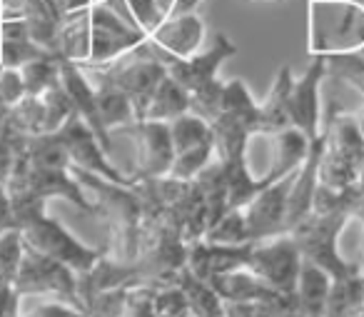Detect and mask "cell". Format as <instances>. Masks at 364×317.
Here are the masks:
<instances>
[{"mask_svg": "<svg viewBox=\"0 0 364 317\" xmlns=\"http://www.w3.org/2000/svg\"><path fill=\"white\" fill-rule=\"evenodd\" d=\"M307 51L312 58H332L364 48L362 0H307Z\"/></svg>", "mask_w": 364, "mask_h": 317, "instance_id": "obj_1", "label": "cell"}, {"mask_svg": "<svg viewBox=\"0 0 364 317\" xmlns=\"http://www.w3.org/2000/svg\"><path fill=\"white\" fill-rule=\"evenodd\" d=\"M347 220H352L347 215V210L329 212V215L309 212L302 222H297L289 230V235L294 237L299 252H302V260L314 262L317 267L327 270L334 280L337 277L359 275L357 265L352 260H344L342 252H339V235H342Z\"/></svg>", "mask_w": 364, "mask_h": 317, "instance_id": "obj_2", "label": "cell"}, {"mask_svg": "<svg viewBox=\"0 0 364 317\" xmlns=\"http://www.w3.org/2000/svg\"><path fill=\"white\" fill-rule=\"evenodd\" d=\"M18 227H21L26 245H31L33 250L43 252V255L53 257V260L63 262V265L70 267L77 277L85 275V272L100 260V252L90 250V247H85L82 242H77L60 222L48 217L46 210H36V212H31V215L21 217Z\"/></svg>", "mask_w": 364, "mask_h": 317, "instance_id": "obj_3", "label": "cell"}, {"mask_svg": "<svg viewBox=\"0 0 364 317\" xmlns=\"http://www.w3.org/2000/svg\"><path fill=\"white\" fill-rule=\"evenodd\" d=\"M245 267L255 272L264 285L277 290L279 295L292 297L299 267H302V252H299L294 237L289 232H282V235L252 242Z\"/></svg>", "mask_w": 364, "mask_h": 317, "instance_id": "obj_4", "label": "cell"}, {"mask_svg": "<svg viewBox=\"0 0 364 317\" xmlns=\"http://www.w3.org/2000/svg\"><path fill=\"white\" fill-rule=\"evenodd\" d=\"M16 292L18 297H55V300H65L82 310L75 272L63 262L33 250L31 245H26V250H23Z\"/></svg>", "mask_w": 364, "mask_h": 317, "instance_id": "obj_5", "label": "cell"}, {"mask_svg": "<svg viewBox=\"0 0 364 317\" xmlns=\"http://www.w3.org/2000/svg\"><path fill=\"white\" fill-rule=\"evenodd\" d=\"M55 135L60 137L63 147H65L68 157H70V165L80 167L85 172H92V175L102 177V180L115 182V185L130 187V190L137 187V180H132L130 175H125V172L112 165L102 142L97 140V135L87 128V123L77 113H73L70 120Z\"/></svg>", "mask_w": 364, "mask_h": 317, "instance_id": "obj_6", "label": "cell"}, {"mask_svg": "<svg viewBox=\"0 0 364 317\" xmlns=\"http://www.w3.org/2000/svg\"><path fill=\"white\" fill-rule=\"evenodd\" d=\"M117 132H125L135 145L132 180H160V177L167 175L172 160H175V145H172L167 123L137 120L130 128Z\"/></svg>", "mask_w": 364, "mask_h": 317, "instance_id": "obj_7", "label": "cell"}, {"mask_svg": "<svg viewBox=\"0 0 364 317\" xmlns=\"http://www.w3.org/2000/svg\"><path fill=\"white\" fill-rule=\"evenodd\" d=\"M324 76H327V63H324V58H312L307 71L299 78H294L292 93H289V123H292L297 130H302L309 140H317V137L322 135Z\"/></svg>", "mask_w": 364, "mask_h": 317, "instance_id": "obj_8", "label": "cell"}, {"mask_svg": "<svg viewBox=\"0 0 364 317\" xmlns=\"http://www.w3.org/2000/svg\"><path fill=\"white\" fill-rule=\"evenodd\" d=\"M203 41L205 21L198 13H182V16L167 18L147 36V46L162 66L195 56L198 51H203Z\"/></svg>", "mask_w": 364, "mask_h": 317, "instance_id": "obj_9", "label": "cell"}, {"mask_svg": "<svg viewBox=\"0 0 364 317\" xmlns=\"http://www.w3.org/2000/svg\"><path fill=\"white\" fill-rule=\"evenodd\" d=\"M292 180H294V172L277 182H269L247 205L240 207L245 222H247V232L252 242L287 232L284 217H287V195H289V187H292Z\"/></svg>", "mask_w": 364, "mask_h": 317, "instance_id": "obj_10", "label": "cell"}, {"mask_svg": "<svg viewBox=\"0 0 364 317\" xmlns=\"http://www.w3.org/2000/svg\"><path fill=\"white\" fill-rule=\"evenodd\" d=\"M232 56H237V46H235L225 33H218L215 41L210 43L205 51H198L195 56L185 58V61L167 63L165 73L190 95V93L200 90V88L218 80V71L223 68V63L230 61Z\"/></svg>", "mask_w": 364, "mask_h": 317, "instance_id": "obj_11", "label": "cell"}, {"mask_svg": "<svg viewBox=\"0 0 364 317\" xmlns=\"http://www.w3.org/2000/svg\"><path fill=\"white\" fill-rule=\"evenodd\" d=\"M213 290L220 295L223 302H240V305H269V307H284V310H294L292 297L279 295L269 285H264L255 272L247 267H235L230 272L213 277L210 280Z\"/></svg>", "mask_w": 364, "mask_h": 317, "instance_id": "obj_12", "label": "cell"}, {"mask_svg": "<svg viewBox=\"0 0 364 317\" xmlns=\"http://www.w3.org/2000/svg\"><path fill=\"white\" fill-rule=\"evenodd\" d=\"M309 140L302 130H297L294 125L282 128V130L269 132V182H277L282 177L292 175L299 165L304 162V157L309 155Z\"/></svg>", "mask_w": 364, "mask_h": 317, "instance_id": "obj_13", "label": "cell"}, {"mask_svg": "<svg viewBox=\"0 0 364 317\" xmlns=\"http://www.w3.org/2000/svg\"><path fill=\"white\" fill-rule=\"evenodd\" d=\"M332 280L334 277L327 270L317 267L314 262L302 260L292 295L294 310L304 317H324V305H327L329 290H332Z\"/></svg>", "mask_w": 364, "mask_h": 317, "instance_id": "obj_14", "label": "cell"}, {"mask_svg": "<svg viewBox=\"0 0 364 317\" xmlns=\"http://www.w3.org/2000/svg\"><path fill=\"white\" fill-rule=\"evenodd\" d=\"M90 80V78H87ZM92 90H95V100H97V110H100V120L102 128L107 130V135L117 130H125L132 123H137V110L132 105V100L125 95L122 90H117L115 85L102 80H90Z\"/></svg>", "mask_w": 364, "mask_h": 317, "instance_id": "obj_15", "label": "cell"}, {"mask_svg": "<svg viewBox=\"0 0 364 317\" xmlns=\"http://www.w3.org/2000/svg\"><path fill=\"white\" fill-rule=\"evenodd\" d=\"M292 68L282 66L274 73L272 88H269L267 98L259 103V130H282L289 128V93H292Z\"/></svg>", "mask_w": 364, "mask_h": 317, "instance_id": "obj_16", "label": "cell"}, {"mask_svg": "<svg viewBox=\"0 0 364 317\" xmlns=\"http://www.w3.org/2000/svg\"><path fill=\"white\" fill-rule=\"evenodd\" d=\"M90 11L82 8L75 13H65L60 18V31H58V41H60V56L77 66H85L87 56H90Z\"/></svg>", "mask_w": 364, "mask_h": 317, "instance_id": "obj_17", "label": "cell"}, {"mask_svg": "<svg viewBox=\"0 0 364 317\" xmlns=\"http://www.w3.org/2000/svg\"><path fill=\"white\" fill-rule=\"evenodd\" d=\"M182 113H190V95L165 73L160 85L152 93L150 103H147L145 110H142L140 120L170 123V120H175V118H180Z\"/></svg>", "mask_w": 364, "mask_h": 317, "instance_id": "obj_18", "label": "cell"}, {"mask_svg": "<svg viewBox=\"0 0 364 317\" xmlns=\"http://www.w3.org/2000/svg\"><path fill=\"white\" fill-rule=\"evenodd\" d=\"M223 113L235 120L245 123L250 128V132L259 130V103L255 100L252 90L247 88V83L232 78L225 83L223 88Z\"/></svg>", "mask_w": 364, "mask_h": 317, "instance_id": "obj_19", "label": "cell"}, {"mask_svg": "<svg viewBox=\"0 0 364 317\" xmlns=\"http://www.w3.org/2000/svg\"><path fill=\"white\" fill-rule=\"evenodd\" d=\"M357 170H359V160L347 157L342 152L332 150V147L324 145L322 155L317 162V182L329 190L344 192L354 180H357Z\"/></svg>", "mask_w": 364, "mask_h": 317, "instance_id": "obj_20", "label": "cell"}, {"mask_svg": "<svg viewBox=\"0 0 364 317\" xmlns=\"http://www.w3.org/2000/svg\"><path fill=\"white\" fill-rule=\"evenodd\" d=\"M167 128H170L175 155L213 140V125L208 120H203L200 115H195V113H182L180 118L167 123Z\"/></svg>", "mask_w": 364, "mask_h": 317, "instance_id": "obj_21", "label": "cell"}, {"mask_svg": "<svg viewBox=\"0 0 364 317\" xmlns=\"http://www.w3.org/2000/svg\"><path fill=\"white\" fill-rule=\"evenodd\" d=\"M26 95H43L53 85L60 83V58L58 56H43L36 61L26 63L21 68Z\"/></svg>", "mask_w": 364, "mask_h": 317, "instance_id": "obj_22", "label": "cell"}, {"mask_svg": "<svg viewBox=\"0 0 364 317\" xmlns=\"http://www.w3.org/2000/svg\"><path fill=\"white\" fill-rule=\"evenodd\" d=\"M364 300V277L349 275L332 280L327 305H324V317H342L347 310H352L357 302Z\"/></svg>", "mask_w": 364, "mask_h": 317, "instance_id": "obj_23", "label": "cell"}, {"mask_svg": "<svg viewBox=\"0 0 364 317\" xmlns=\"http://www.w3.org/2000/svg\"><path fill=\"white\" fill-rule=\"evenodd\" d=\"M327 63V78L349 85L364 100V56L362 51L344 53V56L324 58Z\"/></svg>", "mask_w": 364, "mask_h": 317, "instance_id": "obj_24", "label": "cell"}, {"mask_svg": "<svg viewBox=\"0 0 364 317\" xmlns=\"http://www.w3.org/2000/svg\"><path fill=\"white\" fill-rule=\"evenodd\" d=\"M203 240L215 242V245H247L250 232H247V222L242 217V210H228L208 227Z\"/></svg>", "mask_w": 364, "mask_h": 317, "instance_id": "obj_25", "label": "cell"}, {"mask_svg": "<svg viewBox=\"0 0 364 317\" xmlns=\"http://www.w3.org/2000/svg\"><path fill=\"white\" fill-rule=\"evenodd\" d=\"M215 157V142H205V145H198L193 150H185V152H177L175 160H172L170 170H167L165 177L170 180H182V182H190L205 170V167L213 162Z\"/></svg>", "mask_w": 364, "mask_h": 317, "instance_id": "obj_26", "label": "cell"}, {"mask_svg": "<svg viewBox=\"0 0 364 317\" xmlns=\"http://www.w3.org/2000/svg\"><path fill=\"white\" fill-rule=\"evenodd\" d=\"M23 250H26V242H23L21 227L13 225L0 232V282L16 285L23 262Z\"/></svg>", "mask_w": 364, "mask_h": 317, "instance_id": "obj_27", "label": "cell"}, {"mask_svg": "<svg viewBox=\"0 0 364 317\" xmlns=\"http://www.w3.org/2000/svg\"><path fill=\"white\" fill-rule=\"evenodd\" d=\"M43 100V113H46V135H53L58 132L75 110H73V103L68 98V93L63 90V85H53L50 90H46L41 95Z\"/></svg>", "mask_w": 364, "mask_h": 317, "instance_id": "obj_28", "label": "cell"}, {"mask_svg": "<svg viewBox=\"0 0 364 317\" xmlns=\"http://www.w3.org/2000/svg\"><path fill=\"white\" fill-rule=\"evenodd\" d=\"M43 56H50V53H46L41 46H36L31 38H23V41H0V68L21 71L26 63Z\"/></svg>", "mask_w": 364, "mask_h": 317, "instance_id": "obj_29", "label": "cell"}, {"mask_svg": "<svg viewBox=\"0 0 364 317\" xmlns=\"http://www.w3.org/2000/svg\"><path fill=\"white\" fill-rule=\"evenodd\" d=\"M127 8H130L137 28H140L145 36H150V33L165 21V16L160 13V6H157V0H127Z\"/></svg>", "mask_w": 364, "mask_h": 317, "instance_id": "obj_30", "label": "cell"}, {"mask_svg": "<svg viewBox=\"0 0 364 317\" xmlns=\"http://www.w3.org/2000/svg\"><path fill=\"white\" fill-rule=\"evenodd\" d=\"M23 98H26V85L21 71L0 68V108H13Z\"/></svg>", "mask_w": 364, "mask_h": 317, "instance_id": "obj_31", "label": "cell"}, {"mask_svg": "<svg viewBox=\"0 0 364 317\" xmlns=\"http://www.w3.org/2000/svg\"><path fill=\"white\" fill-rule=\"evenodd\" d=\"M58 3V11H60V18L65 13H75V11H82V8H90L95 0H55Z\"/></svg>", "mask_w": 364, "mask_h": 317, "instance_id": "obj_32", "label": "cell"}, {"mask_svg": "<svg viewBox=\"0 0 364 317\" xmlns=\"http://www.w3.org/2000/svg\"><path fill=\"white\" fill-rule=\"evenodd\" d=\"M200 3H203V0H177L175 13H172V16H182V13H195V11H198Z\"/></svg>", "mask_w": 364, "mask_h": 317, "instance_id": "obj_33", "label": "cell"}, {"mask_svg": "<svg viewBox=\"0 0 364 317\" xmlns=\"http://www.w3.org/2000/svg\"><path fill=\"white\" fill-rule=\"evenodd\" d=\"M354 265H357L359 275L364 277V232H362V240H359V260H354Z\"/></svg>", "mask_w": 364, "mask_h": 317, "instance_id": "obj_34", "label": "cell"}, {"mask_svg": "<svg viewBox=\"0 0 364 317\" xmlns=\"http://www.w3.org/2000/svg\"><path fill=\"white\" fill-rule=\"evenodd\" d=\"M352 115H354V120H357L359 130H362V135H364V100H362V105H359L357 110H352Z\"/></svg>", "mask_w": 364, "mask_h": 317, "instance_id": "obj_35", "label": "cell"}, {"mask_svg": "<svg viewBox=\"0 0 364 317\" xmlns=\"http://www.w3.org/2000/svg\"><path fill=\"white\" fill-rule=\"evenodd\" d=\"M342 317H364V300L362 302H357V305L352 307V310H347Z\"/></svg>", "mask_w": 364, "mask_h": 317, "instance_id": "obj_36", "label": "cell"}, {"mask_svg": "<svg viewBox=\"0 0 364 317\" xmlns=\"http://www.w3.org/2000/svg\"><path fill=\"white\" fill-rule=\"evenodd\" d=\"M354 185L362 187V190H364V165H359V170H357V180H354Z\"/></svg>", "mask_w": 364, "mask_h": 317, "instance_id": "obj_37", "label": "cell"}, {"mask_svg": "<svg viewBox=\"0 0 364 317\" xmlns=\"http://www.w3.org/2000/svg\"><path fill=\"white\" fill-rule=\"evenodd\" d=\"M250 3H282V0H250Z\"/></svg>", "mask_w": 364, "mask_h": 317, "instance_id": "obj_38", "label": "cell"}]
</instances>
